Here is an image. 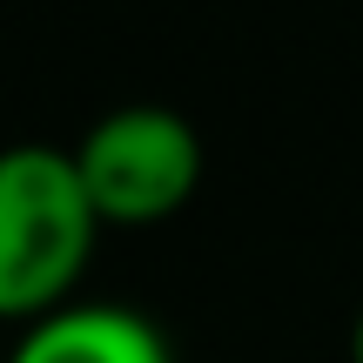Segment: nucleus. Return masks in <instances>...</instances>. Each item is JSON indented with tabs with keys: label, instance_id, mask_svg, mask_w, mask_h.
I'll return each mask as SVG.
<instances>
[{
	"label": "nucleus",
	"instance_id": "1",
	"mask_svg": "<svg viewBox=\"0 0 363 363\" xmlns=\"http://www.w3.org/2000/svg\"><path fill=\"white\" fill-rule=\"evenodd\" d=\"M94 229L101 216L74 169V148H0V316L40 323L67 310V289L94 256Z\"/></svg>",
	"mask_w": 363,
	"mask_h": 363
},
{
	"label": "nucleus",
	"instance_id": "2",
	"mask_svg": "<svg viewBox=\"0 0 363 363\" xmlns=\"http://www.w3.org/2000/svg\"><path fill=\"white\" fill-rule=\"evenodd\" d=\"M74 169L88 182V202L101 222H162L202 182V135L175 108L135 101L81 135Z\"/></svg>",
	"mask_w": 363,
	"mask_h": 363
},
{
	"label": "nucleus",
	"instance_id": "3",
	"mask_svg": "<svg viewBox=\"0 0 363 363\" xmlns=\"http://www.w3.org/2000/svg\"><path fill=\"white\" fill-rule=\"evenodd\" d=\"M7 363H169V343L148 316L115 303H67V310L27 323Z\"/></svg>",
	"mask_w": 363,
	"mask_h": 363
},
{
	"label": "nucleus",
	"instance_id": "4",
	"mask_svg": "<svg viewBox=\"0 0 363 363\" xmlns=\"http://www.w3.org/2000/svg\"><path fill=\"white\" fill-rule=\"evenodd\" d=\"M350 363H363V310H357V323H350Z\"/></svg>",
	"mask_w": 363,
	"mask_h": 363
}]
</instances>
